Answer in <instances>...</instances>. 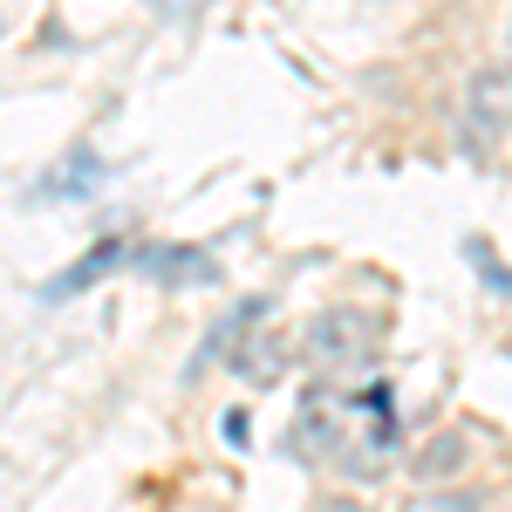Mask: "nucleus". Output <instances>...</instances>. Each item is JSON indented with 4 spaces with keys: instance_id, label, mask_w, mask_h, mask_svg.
<instances>
[{
    "instance_id": "7",
    "label": "nucleus",
    "mask_w": 512,
    "mask_h": 512,
    "mask_svg": "<svg viewBox=\"0 0 512 512\" xmlns=\"http://www.w3.org/2000/svg\"><path fill=\"white\" fill-rule=\"evenodd\" d=\"M506 41H512V21H506Z\"/></svg>"
},
{
    "instance_id": "6",
    "label": "nucleus",
    "mask_w": 512,
    "mask_h": 512,
    "mask_svg": "<svg viewBox=\"0 0 512 512\" xmlns=\"http://www.w3.org/2000/svg\"><path fill=\"white\" fill-rule=\"evenodd\" d=\"M458 465H465V437H437L431 451L417 458V472H424V478H437V472H458Z\"/></svg>"
},
{
    "instance_id": "1",
    "label": "nucleus",
    "mask_w": 512,
    "mask_h": 512,
    "mask_svg": "<svg viewBox=\"0 0 512 512\" xmlns=\"http://www.w3.org/2000/svg\"><path fill=\"white\" fill-rule=\"evenodd\" d=\"M376 349H383V321L362 315V308H328V315H315V328H308V362H315V369H335V376L369 369Z\"/></svg>"
},
{
    "instance_id": "5",
    "label": "nucleus",
    "mask_w": 512,
    "mask_h": 512,
    "mask_svg": "<svg viewBox=\"0 0 512 512\" xmlns=\"http://www.w3.org/2000/svg\"><path fill=\"white\" fill-rule=\"evenodd\" d=\"M137 267H144L151 280H212L219 274L198 246H151V253H137Z\"/></svg>"
},
{
    "instance_id": "3",
    "label": "nucleus",
    "mask_w": 512,
    "mask_h": 512,
    "mask_svg": "<svg viewBox=\"0 0 512 512\" xmlns=\"http://www.w3.org/2000/svg\"><path fill=\"white\" fill-rule=\"evenodd\" d=\"M226 362H233V376L239 383H280L287 376V335L280 328H253V335H239L233 349H226Z\"/></svg>"
},
{
    "instance_id": "4",
    "label": "nucleus",
    "mask_w": 512,
    "mask_h": 512,
    "mask_svg": "<svg viewBox=\"0 0 512 512\" xmlns=\"http://www.w3.org/2000/svg\"><path fill=\"white\" fill-rule=\"evenodd\" d=\"M123 260H130V246H123V239H103V246H89V253H82L76 267H62V274L48 280L41 294H48V301H69V294H82V287H96V280L110 274V267H123Z\"/></svg>"
},
{
    "instance_id": "2",
    "label": "nucleus",
    "mask_w": 512,
    "mask_h": 512,
    "mask_svg": "<svg viewBox=\"0 0 512 512\" xmlns=\"http://www.w3.org/2000/svg\"><path fill=\"white\" fill-rule=\"evenodd\" d=\"M465 117L478 137H506L512 130V62H485L465 89Z\"/></svg>"
}]
</instances>
